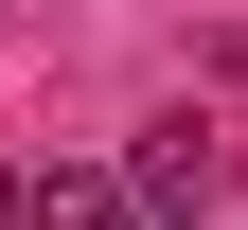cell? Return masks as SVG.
Masks as SVG:
<instances>
[{"instance_id": "6da1fadb", "label": "cell", "mask_w": 248, "mask_h": 230, "mask_svg": "<svg viewBox=\"0 0 248 230\" xmlns=\"http://www.w3.org/2000/svg\"><path fill=\"white\" fill-rule=\"evenodd\" d=\"M18 230H124V177L107 159H36L18 177Z\"/></svg>"}, {"instance_id": "7a4b0ae2", "label": "cell", "mask_w": 248, "mask_h": 230, "mask_svg": "<svg viewBox=\"0 0 248 230\" xmlns=\"http://www.w3.org/2000/svg\"><path fill=\"white\" fill-rule=\"evenodd\" d=\"M0 230H18V195H0Z\"/></svg>"}]
</instances>
